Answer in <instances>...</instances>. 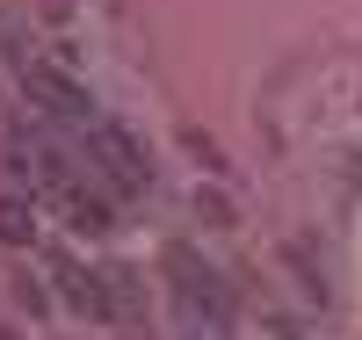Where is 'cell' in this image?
Masks as SVG:
<instances>
[{"label":"cell","instance_id":"1","mask_svg":"<svg viewBox=\"0 0 362 340\" xmlns=\"http://www.w3.org/2000/svg\"><path fill=\"white\" fill-rule=\"evenodd\" d=\"M167 275H174V297H181V312H189V319H210V326L232 319V297H225V283H218V268H203L189 246H167Z\"/></svg>","mask_w":362,"mask_h":340},{"label":"cell","instance_id":"2","mask_svg":"<svg viewBox=\"0 0 362 340\" xmlns=\"http://www.w3.org/2000/svg\"><path fill=\"white\" fill-rule=\"evenodd\" d=\"M87 160H95V174L109 181L116 196L145 189V152L131 145V131H116V123H87Z\"/></svg>","mask_w":362,"mask_h":340},{"label":"cell","instance_id":"3","mask_svg":"<svg viewBox=\"0 0 362 340\" xmlns=\"http://www.w3.org/2000/svg\"><path fill=\"white\" fill-rule=\"evenodd\" d=\"M95 283H102V326H138L145 319V275L138 268L109 261V268H95Z\"/></svg>","mask_w":362,"mask_h":340},{"label":"cell","instance_id":"4","mask_svg":"<svg viewBox=\"0 0 362 340\" xmlns=\"http://www.w3.org/2000/svg\"><path fill=\"white\" fill-rule=\"evenodd\" d=\"M22 80H29V95H44V109H51V116H73V123H95V102H87V87H80V80H66L58 66H44V58H37V66H29Z\"/></svg>","mask_w":362,"mask_h":340},{"label":"cell","instance_id":"5","mask_svg":"<svg viewBox=\"0 0 362 340\" xmlns=\"http://www.w3.org/2000/svg\"><path fill=\"white\" fill-rule=\"evenodd\" d=\"M51 275H58V290H66V304H73V312L102 319V283H95V268H80V261H66V254H58V261H51Z\"/></svg>","mask_w":362,"mask_h":340},{"label":"cell","instance_id":"6","mask_svg":"<svg viewBox=\"0 0 362 340\" xmlns=\"http://www.w3.org/2000/svg\"><path fill=\"white\" fill-rule=\"evenodd\" d=\"M58 203H66V225H73V232H87V239H95V232H109V203H102V196H87V189H66Z\"/></svg>","mask_w":362,"mask_h":340},{"label":"cell","instance_id":"7","mask_svg":"<svg viewBox=\"0 0 362 340\" xmlns=\"http://www.w3.org/2000/svg\"><path fill=\"white\" fill-rule=\"evenodd\" d=\"M37 239V210L22 196H0V246H29Z\"/></svg>","mask_w":362,"mask_h":340},{"label":"cell","instance_id":"8","mask_svg":"<svg viewBox=\"0 0 362 340\" xmlns=\"http://www.w3.org/2000/svg\"><path fill=\"white\" fill-rule=\"evenodd\" d=\"M196 218H203L210 232H232L239 210H232V196H218V189H196Z\"/></svg>","mask_w":362,"mask_h":340}]
</instances>
